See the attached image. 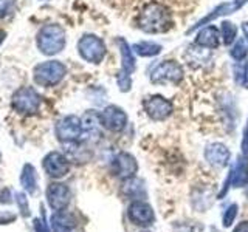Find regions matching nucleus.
Segmentation results:
<instances>
[{"instance_id": "9d476101", "label": "nucleus", "mask_w": 248, "mask_h": 232, "mask_svg": "<svg viewBox=\"0 0 248 232\" xmlns=\"http://www.w3.org/2000/svg\"><path fill=\"white\" fill-rule=\"evenodd\" d=\"M81 133V122L76 116H67L58 124V136L62 141H70V139L78 138Z\"/></svg>"}, {"instance_id": "f03ea898", "label": "nucleus", "mask_w": 248, "mask_h": 232, "mask_svg": "<svg viewBox=\"0 0 248 232\" xmlns=\"http://www.w3.org/2000/svg\"><path fill=\"white\" fill-rule=\"evenodd\" d=\"M37 48L46 56H54L61 53L65 46V31L62 27L51 23V25H44L39 29L37 37Z\"/></svg>"}, {"instance_id": "20e7f679", "label": "nucleus", "mask_w": 248, "mask_h": 232, "mask_svg": "<svg viewBox=\"0 0 248 232\" xmlns=\"http://www.w3.org/2000/svg\"><path fill=\"white\" fill-rule=\"evenodd\" d=\"M183 79V68L175 60H163L152 70L151 82L155 85H169L180 84Z\"/></svg>"}, {"instance_id": "6e6552de", "label": "nucleus", "mask_w": 248, "mask_h": 232, "mask_svg": "<svg viewBox=\"0 0 248 232\" xmlns=\"http://www.w3.org/2000/svg\"><path fill=\"white\" fill-rule=\"evenodd\" d=\"M248 2V0H232V2H227V3H222L216 8V10H213L211 13H209L206 17H203L202 20L197 22V25H194L188 33H192V31H196L197 28H202L203 25H206V23H209L213 19H219L222 17V15H228V14H232L236 13L237 10H240L245 3Z\"/></svg>"}, {"instance_id": "f8f14e48", "label": "nucleus", "mask_w": 248, "mask_h": 232, "mask_svg": "<svg viewBox=\"0 0 248 232\" xmlns=\"http://www.w3.org/2000/svg\"><path fill=\"white\" fill-rule=\"evenodd\" d=\"M118 48H120V53H121V72L127 73V74H132L135 72V58H134V50L130 48L129 44L124 41L123 37H120L118 41Z\"/></svg>"}, {"instance_id": "4468645a", "label": "nucleus", "mask_w": 248, "mask_h": 232, "mask_svg": "<svg viewBox=\"0 0 248 232\" xmlns=\"http://www.w3.org/2000/svg\"><path fill=\"white\" fill-rule=\"evenodd\" d=\"M132 48H134V53H137L138 56H141V58H154L161 53V45L155 42H147V41L138 42L132 46Z\"/></svg>"}, {"instance_id": "ddd939ff", "label": "nucleus", "mask_w": 248, "mask_h": 232, "mask_svg": "<svg viewBox=\"0 0 248 232\" xmlns=\"http://www.w3.org/2000/svg\"><path fill=\"white\" fill-rule=\"evenodd\" d=\"M45 169L51 175H62L67 170V162L59 153H51L45 158Z\"/></svg>"}, {"instance_id": "6ab92c4d", "label": "nucleus", "mask_w": 248, "mask_h": 232, "mask_svg": "<svg viewBox=\"0 0 248 232\" xmlns=\"http://www.w3.org/2000/svg\"><path fill=\"white\" fill-rule=\"evenodd\" d=\"M14 6V0H0V19L6 17Z\"/></svg>"}, {"instance_id": "0eeeda50", "label": "nucleus", "mask_w": 248, "mask_h": 232, "mask_svg": "<svg viewBox=\"0 0 248 232\" xmlns=\"http://www.w3.org/2000/svg\"><path fill=\"white\" fill-rule=\"evenodd\" d=\"M144 110L154 119H165L172 113V104L163 96H149L144 101Z\"/></svg>"}, {"instance_id": "412c9836", "label": "nucleus", "mask_w": 248, "mask_h": 232, "mask_svg": "<svg viewBox=\"0 0 248 232\" xmlns=\"http://www.w3.org/2000/svg\"><path fill=\"white\" fill-rule=\"evenodd\" d=\"M5 36H6L5 31H0V44H2V42L5 41Z\"/></svg>"}, {"instance_id": "f257e3e1", "label": "nucleus", "mask_w": 248, "mask_h": 232, "mask_svg": "<svg viewBox=\"0 0 248 232\" xmlns=\"http://www.w3.org/2000/svg\"><path fill=\"white\" fill-rule=\"evenodd\" d=\"M138 27L141 28L144 33H149V34L166 33V31L172 27V15H170L169 10L165 5L151 2L143 8L141 13H140Z\"/></svg>"}, {"instance_id": "aec40b11", "label": "nucleus", "mask_w": 248, "mask_h": 232, "mask_svg": "<svg viewBox=\"0 0 248 232\" xmlns=\"http://www.w3.org/2000/svg\"><path fill=\"white\" fill-rule=\"evenodd\" d=\"M242 31H244V34L247 37V42H248V22H244L242 23Z\"/></svg>"}, {"instance_id": "7ed1b4c3", "label": "nucleus", "mask_w": 248, "mask_h": 232, "mask_svg": "<svg viewBox=\"0 0 248 232\" xmlns=\"http://www.w3.org/2000/svg\"><path fill=\"white\" fill-rule=\"evenodd\" d=\"M67 74L65 65L59 60L42 62L34 67V82L41 87H54Z\"/></svg>"}, {"instance_id": "9b49d317", "label": "nucleus", "mask_w": 248, "mask_h": 232, "mask_svg": "<svg viewBox=\"0 0 248 232\" xmlns=\"http://www.w3.org/2000/svg\"><path fill=\"white\" fill-rule=\"evenodd\" d=\"M126 115L121 110L120 107H115V105H110L107 107L106 110L101 115V121L104 122V126L110 130H121L124 127V124H126Z\"/></svg>"}, {"instance_id": "1a4fd4ad", "label": "nucleus", "mask_w": 248, "mask_h": 232, "mask_svg": "<svg viewBox=\"0 0 248 232\" xmlns=\"http://www.w3.org/2000/svg\"><path fill=\"white\" fill-rule=\"evenodd\" d=\"M220 37H222L220 31L217 29L214 25H206L197 33L196 45L202 46V48H206V50H214V48L219 46Z\"/></svg>"}, {"instance_id": "a211bd4d", "label": "nucleus", "mask_w": 248, "mask_h": 232, "mask_svg": "<svg viewBox=\"0 0 248 232\" xmlns=\"http://www.w3.org/2000/svg\"><path fill=\"white\" fill-rule=\"evenodd\" d=\"M239 74H237V84L242 85L244 88H248V60L245 62V64L239 65Z\"/></svg>"}, {"instance_id": "dca6fc26", "label": "nucleus", "mask_w": 248, "mask_h": 232, "mask_svg": "<svg viewBox=\"0 0 248 232\" xmlns=\"http://www.w3.org/2000/svg\"><path fill=\"white\" fill-rule=\"evenodd\" d=\"M230 54H231V58L234 60L242 62L247 58V54H248V45L245 42V39H237V41L232 44Z\"/></svg>"}, {"instance_id": "f3484780", "label": "nucleus", "mask_w": 248, "mask_h": 232, "mask_svg": "<svg viewBox=\"0 0 248 232\" xmlns=\"http://www.w3.org/2000/svg\"><path fill=\"white\" fill-rule=\"evenodd\" d=\"M116 82H118V87L121 91H129L130 87H132V79H130V74L124 73V72H118L116 74Z\"/></svg>"}, {"instance_id": "2eb2a0df", "label": "nucleus", "mask_w": 248, "mask_h": 232, "mask_svg": "<svg viewBox=\"0 0 248 232\" xmlns=\"http://www.w3.org/2000/svg\"><path fill=\"white\" fill-rule=\"evenodd\" d=\"M220 36H222V41L223 44L230 46L237 41V27L234 25L232 22L230 20H225L222 22V27H220Z\"/></svg>"}, {"instance_id": "39448f33", "label": "nucleus", "mask_w": 248, "mask_h": 232, "mask_svg": "<svg viewBox=\"0 0 248 232\" xmlns=\"http://www.w3.org/2000/svg\"><path fill=\"white\" fill-rule=\"evenodd\" d=\"M78 51L84 60L90 64H99L106 56V45L95 34H85L78 42Z\"/></svg>"}, {"instance_id": "423d86ee", "label": "nucleus", "mask_w": 248, "mask_h": 232, "mask_svg": "<svg viewBox=\"0 0 248 232\" xmlns=\"http://www.w3.org/2000/svg\"><path fill=\"white\" fill-rule=\"evenodd\" d=\"M11 105L19 113H25V115L36 113L39 105H41V96L37 95V91L34 88L22 87L13 95Z\"/></svg>"}]
</instances>
